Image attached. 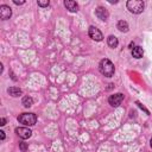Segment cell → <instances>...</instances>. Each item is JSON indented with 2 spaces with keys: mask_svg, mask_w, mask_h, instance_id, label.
<instances>
[{
  "mask_svg": "<svg viewBox=\"0 0 152 152\" xmlns=\"http://www.w3.org/2000/svg\"><path fill=\"white\" fill-rule=\"evenodd\" d=\"M99 70H100V72H101L103 76H106V77H112V76L114 75L115 68H114V64H113L109 59L104 58V59H102V61L100 62V64H99Z\"/></svg>",
  "mask_w": 152,
  "mask_h": 152,
  "instance_id": "cell-1",
  "label": "cell"
},
{
  "mask_svg": "<svg viewBox=\"0 0 152 152\" xmlns=\"http://www.w3.org/2000/svg\"><path fill=\"white\" fill-rule=\"evenodd\" d=\"M20 148H21V151H26V148H27V146H26V144H24V142H21V144H20Z\"/></svg>",
  "mask_w": 152,
  "mask_h": 152,
  "instance_id": "cell-16",
  "label": "cell"
},
{
  "mask_svg": "<svg viewBox=\"0 0 152 152\" xmlns=\"http://www.w3.org/2000/svg\"><path fill=\"white\" fill-rule=\"evenodd\" d=\"M64 6H65L66 10H69L70 12H77V11H78V5H77L76 1L65 0V1H64Z\"/></svg>",
  "mask_w": 152,
  "mask_h": 152,
  "instance_id": "cell-9",
  "label": "cell"
},
{
  "mask_svg": "<svg viewBox=\"0 0 152 152\" xmlns=\"http://www.w3.org/2000/svg\"><path fill=\"white\" fill-rule=\"evenodd\" d=\"M108 2H110V4H116L118 0H108Z\"/></svg>",
  "mask_w": 152,
  "mask_h": 152,
  "instance_id": "cell-20",
  "label": "cell"
},
{
  "mask_svg": "<svg viewBox=\"0 0 152 152\" xmlns=\"http://www.w3.org/2000/svg\"><path fill=\"white\" fill-rule=\"evenodd\" d=\"M21 103H23L24 107L27 108V107H31V106L33 104V100H32L31 96H24L23 100H21Z\"/></svg>",
  "mask_w": 152,
  "mask_h": 152,
  "instance_id": "cell-14",
  "label": "cell"
},
{
  "mask_svg": "<svg viewBox=\"0 0 152 152\" xmlns=\"http://www.w3.org/2000/svg\"><path fill=\"white\" fill-rule=\"evenodd\" d=\"M7 93H8L11 96H13V97H18V96H20V95L23 94L21 89H20V88H17V87H10V88L7 89Z\"/></svg>",
  "mask_w": 152,
  "mask_h": 152,
  "instance_id": "cell-10",
  "label": "cell"
},
{
  "mask_svg": "<svg viewBox=\"0 0 152 152\" xmlns=\"http://www.w3.org/2000/svg\"><path fill=\"white\" fill-rule=\"evenodd\" d=\"M126 6H127V8H128V11L131 13L139 14V13H141L144 11L145 4L141 0H129V1H127Z\"/></svg>",
  "mask_w": 152,
  "mask_h": 152,
  "instance_id": "cell-2",
  "label": "cell"
},
{
  "mask_svg": "<svg viewBox=\"0 0 152 152\" xmlns=\"http://www.w3.org/2000/svg\"><path fill=\"white\" fill-rule=\"evenodd\" d=\"M116 27H118V30H119L120 32H127V31H128V24H127V21H125V20H119Z\"/></svg>",
  "mask_w": 152,
  "mask_h": 152,
  "instance_id": "cell-12",
  "label": "cell"
},
{
  "mask_svg": "<svg viewBox=\"0 0 152 152\" xmlns=\"http://www.w3.org/2000/svg\"><path fill=\"white\" fill-rule=\"evenodd\" d=\"M0 135H1V140L5 139V132L4 131H0Z\"/></svg>",
  "mask_w": 152,
  "mask_h": 152,
  "instance_id": "cell-19",
  "label": "cell"
},
{
  "mask_svg": "<svg viewBox=\"0 0 152 152\" xmlns=\"http://www.w3.org/2000/svg\"><path fill=\"white\" fill-rule=\"evenodd\" d=\"M18 121L26 126H33L37 122V116L33 113H23L18 116Z\"/></svg>",
  "mask_w": 152,
  "mask_h": 152,
  "instance_id": "cell-3",
  "label": "cell"
},
{
  "mask_svg": "<svg viewBox=\"0 0 152 152\" xmlns=\"http://www.w3.org/2000/svg\"><path fill=\"white\" fill-rule=\"evenodd\" d=\"M15 5H23V4H25V1H18V0H14L13 1Z\"/></svg>",
  "mask_w": 152,
  "mask_h": 152,
  "instance_id": "cell-17",
  "label": "cell"
},
{
  "mask_svg": "<svg viewBox=\"0 0 152 152\" xmlns=\"http://www.w3.org/2000/svg\"><path fill=\"white\" fill-rule=\"evenodd\" d=\"M150 145H151V147H152V138H151V140H150Z\"/></svg>",
  "mask_w": 152,
  "mask_h": 152,
  "instance_id": "cell-21",
  "label": "cell"
},
{
  "mask_svg": "<svg viewBox=\"0 0 152 152\" xmlns=\"http://www.w3.org/2000/svg\"><path fill=\"white\" fill-rule=\"evenodd\" d=\"M11 15H12V10H11L10 6H7V5L0 6V18H1L2 20L10 19Z\"/></svg>",
  "mask_w": 152,
  "mask_h": 152,
  "instance_id": "cell-6",
  "label": "cell"
},
{
  "mask_svg": "<svg viewBox=\"0 0 152 152\" xmlns=\"http://www.w3.org/2000/svg\"><path fill=\"white\" fill-rule=\"evenodd\" d=\"M107 43H108L109 48L115 49V48L118 46V44H119V40H118V38H116L115 36H109V37L107 38Z\"/></svg>",
  "mask_w": 152,
  "mask_h": 152,
  "instance_id": "cell-11",
  "label": "cell"
},
{
  "mask_svg": "<svg viewBox=\"0 0 152 152\" xmlns=\"http://www.w3.org/2000/svg\"><path fill=\"white\" fill-rule=\"evenodd\" d=\"M95 14H96V17L99 18V19H101L102 21H106L107 19H108V11L104 8V7H97L96 10H95Z\"/></svg>",
  "mask_w": 152,
  "mask_h": 152,
  "instance_id": "cell-8",
  "label": "cell"
},
{
  "mask_svg": "<svg viewBox=\"0 0 152 152\" xmlns=\"http://www.w3.org/2000/svg\"><path fill=\"white\" fill-rule=\"evenodd\" d=\"M15 133L21 138V139H27L32 135V131L26 128V127H18L15 128Z\"/></svg>",
  "mask_w": 152,
  "mask_h": 152,
  "instance_id": "cell-7",
  "label": "cell"
},
{
  "mask_svg": "<svg viewBox=\"0 0 152 152\" xmlns=\"http://www.w3.org/2000/svg\"><path fill=\"white\" fill-rule=\"evenodd\" d=\"M49 0H45V1H38V6H40V7H46V6H49Z\"/></svg>",
  "mask_w": 152,
  "mask_h": 152,
  "instance_id": "cell-15",
  "label": "cell"
},
{
  "mask_svg": "<svg viewBox=\"0 0 152 152\" xmlns=\"http://www.w3.org/2000/svg\"><path fill=\"white\" fill-rule=\"evenodd\" d=\"M0 122H1V124H0L1 126H4V125H6V119H5V118H1V120H0Z\"/></svg>",
  "mask_w": 152,
  "mask_h": 152,
  "instance_id": "cell-18",
  "label": "cell"
},
{
  "mask_svg": "<svg viewBox=\"0 0 152 152\" xmlns=\"http://www.w3.org/2000/svg\"><path fill=\"white\" fill-rule=\"evenodd\" d=\"M122 100H124V94L118 93V94L110 95L109 99H108V102H109V104H110L112 107H118V106L121 104Z\"/></svg>",
  "mask_w": 152,
  "mask_h": 152,
  "instance_id": "cell-5",
  "label": "cell"
},
{
  "mask_svg": "<svg viewBox=\"0 0 152 152\" xmlns=\"http://www.w3.org/2000/svg\"><path fill=\"white\" fill-rule=\"evenodd\" d=\"M142 55H144V50H142V48H140V46H135V48L132 50V56H133L134 58H141Z\"/></svg>",
  "mask_w": 152,
  "mask_h": 152,
  "instance_id": "cell-13",
  "label": "cell"
},
{
  "mask_svg": "<svg viewBox=\"0 0 152 152\" xmlns=\"http://www.w3.org/2000/svg\"><path fill=\"white\" fill-rule=\"evenodd\" d=\"M88 34H89V37H90L93 40H96V42H101V40L103 39L102 32H101L97 27H95V26H90V27H89Z\"/></svg>",
  "mask_w": 152,
  "mask_h": 152,
  "instance_id": "cell-4",
  "label": "cell"
}]
</instances>
